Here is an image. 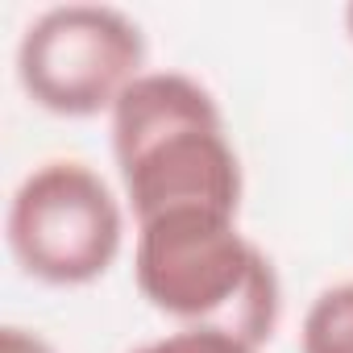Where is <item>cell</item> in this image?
<instances>
[{
	"instance_id": "1",
	"label": "cell",
	"mask_w": 353,
	"mask_h": 353,
	"mask_svg": "<svg viewBox=\"0 0 353 353\" xmlns=\"http://www.w3.org/2000/svg\"><path fill=\"white\" fill-rule=\"evenodd\" d=\"M112 158L133 221L241 208V158L216 96L183 71H145L108 112Z\"/></svg>"
},
{
	"instance_id": "3",
	"label": "cell",
	"mask_w": 353,
	"mask_h": 353,
	"mask_svg": "<svg viewBox=\"0 0 353 353\" xmlns=\"http://www.w3.org/2000/svg\"><path fill=\"white\" fill-rule=\"evenodd\" d=\"M145 75V34L112 5L42 9L17 42L21 92L54 117H100Z\"/></svg>"
},
{
	"instance_id": "2",
	"label": "cell",
	"mask_w": 353,
	"mask_h": 353,
	"mask_svg": "<svg viewBox=\"0 0 353 353\" xmlns=\"http://www.w3.org/2000/svg\"><path fill=\"white\" fill-rule=\"evenodd\" d=\"M133 279L179 328H208L262 349L283 312L270 258L225 212H166L137 225Z\"/></svg>"
},
{
	"instance_id": "4",
	"label": "cell",
	"mask_w": 353,
	"mask_h": 353,
	"mask_svg": "<svg viewBox=\"0 0 353 353\" xmlns=\"http://www.w3.org/2000/svg\"><path fill=\"white\" fill-rule=\"evenodd\" d=\"M5 233L30 279L46 287H83L117 262L125 212L88 162L50 158L17 183Z\"/></svg>"
},
{
	"instance_id": "5",
	"label": "cell",
	"mask_w": 353,
	"mask_h": 353,
	"mask_svg": "<svg viewBox=\"0 0 353 353\" xmlns=\"http://www.w3.org/2000/svg\"><path fill=\"white\" fill-rule=\"evenodd\" d=\"M299 349L303 353H353V283L324 287L312 299L303 316Z\"/></svg>"
},
{
	"instance_id": "7",
	"label": "cell",
	"mask_w": 353,
	"mask_h": 353,
	"mask_svg": "<svg viewBox=\"0 0 353 353\" xmlns=\"http://www.w3.org/2000/svg\"><path fill=\"white\" fill-rule=\"evenodd\" d=\"M0 353H54V349H50V341H42L38 332L9 324L5 332H0Z\"/></svg>"
},
{
	"instance_id": "8",
	"label": "cell",
	"mask_w": 353,
	"mask_h": 353,
	"mask_svg": "<svg viewBox=\"0 0 353 353\" xmlns=\"http://www.w3.org/2000/svg\"><path fill=\"white\" fill-rule=\"evenodd\" d=\"M345 34H349V42H353V5L345 9Z\"/></svg>"
},
{
	"instance_id": "6",
	"label": "cell",
	"mask_w": 353,
	"mask_h": 353,
	"mask_svg": "<svg viewBox=\"0 0 353 353\" xmlns=\"http://www.w3.org/2000/svg\"><path fill=\"white\" fill-rule=\"evenodd\" d=\"M129 353H258V349L237 341V336L208 332V328H174L170 336H158V341L137 345Z\"/></svg>"
}]
</instances>
